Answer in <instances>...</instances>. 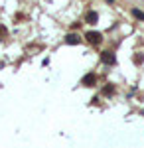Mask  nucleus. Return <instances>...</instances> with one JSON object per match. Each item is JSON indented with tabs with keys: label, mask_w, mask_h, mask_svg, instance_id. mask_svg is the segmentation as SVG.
<instances>
[{
	"label": "nucleus",
	"mask_w": 144,
	"mask_h": 148,
	"mask_svg": "<svg viewBox=\"0 0 144 148\" xmlns=\"http://www.w3.org/2000/svg\"><path fill=\"white\" fill-rule=\"evenodd\" d=\"M95 81H97V77H95L93 73H87V75L83 77V85H87V87H91V85H95Z\"/></svg>",
	"instance_id": "obj_2"
},
{
	"label": "nucleus",
	"mask_w": 144,
	"mask_h": 148,
	"mask_svg": "<svg viewBox=\"0 0 144 148\" xmlns=\"http://www.w3.org/2000/svg\"><path fill=\"white\" fill-rule=\"evenodd\" d=\"M101 59H103L105 63H115V56H112L111 51H103V56H101Z\"/></svg>",
	"instance_id": "obj_3"
},
{
	"label": "nucleus",
	"mask_w": 144,
	"mask_h": 148,
	"mask_svg": "<svg viewBox=\"0 0 144 148\" xmlns=\"http://www.w3.org/2000/svg\"><path fill=\"white\" fill-rule=\"evenodd\" d=\"M67 44H79V36H75V34H69L67 36V40H65Z\"/></svg>",
	"instance_id": "obj_5"
},
{
	"label": "nucleus",
	"mask_w": 144,
	"mask_h": 148,
	"mask_svg": "<svg viewBox=\"0 0 144 148\" xmlns=\"http://www.w3.org/2000/svg\"><path fill=\"white\" fill-rule=\"evenodd\" d=\"M97 20H99L97 12H89V14H87V22L89 24H97Z\"/></svg>",
	"instance_id": "obj_4"
},
{
	"label": "nucleus",
	"mask_w": 144,
	"mask_h": 148,
	"mask_svg": "<svg viewBox=\"0 0 144 148\" xmlns=\"http://www.w3.org/2000/svg\"><path fill=\"white\" fill-rule=\"evenodd\" d=\"M87 40L93 44V46H99L101 42H103V36H101L99 32H89V34H87Z\"/></svg>",
	"instance_id": "obj_1"
},
{
	"label": "nucleus",
	"mask_w": 144,
	"mask_h": 148,
	"mask_svg": "<svg viewBox=\"0 0 144 148\" xmlns=\"http://www.w3.org/2000/svg\"><path fill=\"white\" fill-rule=\"evenodd\" d=\"M144 61V56H134V63H142Z\"/></svg>",
	"instance_id": "obj_8"
},
{
	"label": "nucleus",
	"mask_w": 144,
	"mask_h": 148,
	"mask_svg": "<svg viewBox=\"0 0 144 148\" xmlns=\"http://www.w3.org/2000/svg\"><path fill=\"white\" fill-rule=\"evenodd\" d=\"M112 91H115V89H112V85H107V87L103 89V93H105V95H111Z\"/></svg>",
	"instance_id": "obj_7"
},
{
	"label": "nucleus",
	"mask_w": 144,
	"mask_h": 148,
	"mask_svg": "<svg viewBox=\"0 0 144 148\" xmlns=\"http://www.w3.org/2000/svg\"><path fill=\"white\" fill-rule=\"evenodd\" d=\"M132 14H134V18H138V20H144V12H140V10H136V8H134Z\"/></svg>",
	"instance_id": "obj_6"
}]
</instances>
